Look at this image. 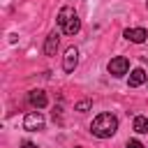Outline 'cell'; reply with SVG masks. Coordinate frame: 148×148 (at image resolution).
Returning a JSON list of instances; mask_svg holds the SVG:
<instances>
[{"instance_id": "cell-11", "label": "cell", "mask_w": 148, "mask_h": 148, "mask_svg": "<svg viewBox=\"0 0 148 148\" xmlns=\"http://www.w3.org/2000/svg\"><path fill=\"white\" fill-rule=\"evenodd\" d=\"M88 109H90V102H88V99H83V102L76 104V111H88Z\"/></svg>"}, {"instance_id": "cell-6", "label": "cell", "mask_w": 148, "mask_h": 148, "mask_svg": "<svg viewBox=\"0 0 148 148\" xmlns=\"http://www.w3.org/2000/svg\"><path fill=\"white\" fill-rule=\"evenodd\" d=\"M146 37H148V32H146L143 28H127V30H125V39H130V42H134V44L146 42Z\"/></svg>"}, {"instance_id": "cell-5", "label": "cell", "mask_w": 148, "mask_h": 148, "mask_svg": "<svg viewBox=\"0 0 148 148\" xmlns=\"http://www.w3.org/2000/svg\"><path fill=\"white\" fill-rule=\"evenodd\" d=\"M76 62H79V51H76L74 46H69V49H67V53H65V60H62L65 72H74Z\"/></svg>"}, {"instance_id": "cell-10", "label": "cell", "mask_w": 148, "mask_h": 148, "mask_svg": "<svg viewBox=\"0 0 148 148\" xmlns=\"http://www.w3.org/2000/svg\"><path fill=\"white\" fill-rule=\"evenodd\" d=\"M134 132H139V134L148 132V116H136L134 118Z\"/></svg>"}, {"instance_id": "cell-2", "label": "cell", "mask_w": 148, "mask_h": 148, "mask_svg": "<svg viewBox=\"0 0 148 148\" xmlns=\"http://www.w3.org/2000/svg\"><path fill=\"white\" fill-rule=\"evenodd\" d=\"M58 23H60L62 32H67V35H76V32L81 30L79 14H76L72 7H62V9L58 12Z\"/></svg>"}, {"instance_id": "cell-8", "label": "cell", "mask_w": 148, "mask_h": 148, "mask_svg": "<svg viewBox=\"0 0 148 148\" xmlns=\"http://www.w3.org/2000/svg\"><path fill=\"white\" fill-rule=\"evenodd\" d=\"M56 49H58V32H51V35L46 37L44 53H46V56H53V53H56Z\"/></svg>"}, {"instance_id": "cell-12", "label": "cell", "mask_w": 148, "mask_h": 148, "mask_svg": "<svg viewBox=\"0 0 148 148\" xmlns=\"http://www.w3.org/2000/svg\"><path fill=\"white\" fill-rule=\"evenodd\" d=\"M127 148H143V146H141L136 139H132V141H127Z\"/></svg>"}, {"instance_id": "cell-9", "label": "cell", "mask_w": 148, "mask_h": 148, "mask_svg": "<svg viewBox=\"0 0 148 148\" xmlns=\"http://www.w3.org/2000/svg\"><path fill=\"white\" fill-rule=\"evenodd\" d=\"M143 81H146V72H143V69H134V72L130 74V86H132V88L141 86Z\"/></svg>"}, {"instance_id": "cell-3", "label": "cell", "mask_w": 148, "mask_h": 148, "mask_svg": "<svg viewBox=\"0 0 148 148\" xmlns=\"http://www.w3.org/2000/svg\"><path fill=\"white\" fill-rule=\"evenodd\" d=\"M127 69H130V60H127V58H123V56L111 58V62H109V74L123 76V74H127Z\"/></svg>"}, {"instance_id": "cell-1", "label": "cell", "mask_w": 148, "mask_h": 148, "mask_svg": "<svg viewBox=\"0 0 148 148\" xmlns=\"http://www.w3.org/2000/svg\"><path fill=\"white\" fill-rule=\"evenodd\" d=\"M116 130H118V120L111 113H99L90 125V132L99 139H109L111 134H116Z\"/></svg>"}, {"instance_id": "cell-13", "label": "cell", "mask_w": 148, "mask_h": 148, "mask_svg": "<svg viewBox=\"0 0 148 148\" xmlns=\"http://www.w3.org/2000/svg\"><path fill=\"white\" fill-rule=\"evenodd\" d=\"M21 148H35V143H32V141H23V146H21Z\"/></svg>"}, {"instance_id": "cell-4", "label": "cell", "mask_w": 148, "mask_h": 148, "mask_svg": "<svg viewBox=\"0 0 148 148\" xmlns=\"http://www.w3.org/2000/svg\"><path fill=\"white\" fill-rule=\"evenodd\" d=\"M23 127H25V130H30V132L42 130V127H44V116H42L39 111H30V113L23 118Z\"/></svg>"}, {"instance_id": "cell-7", "label": "cell", "mask_w": 148, "mask_h": 148, "mask_svg": "<svg viewBox=\"0 0 148 148\" xmlns=\"http://www.w3.org/2000/svg\"><path fill=\"white\" fill-rule=\"evenodd\" d=\"M28 99H30V104H32L35 109H44V106H46V95H44L42 90H32V92L28 95Z\"/></svg>"}]
</instances>
